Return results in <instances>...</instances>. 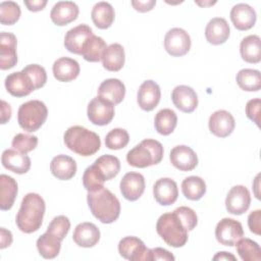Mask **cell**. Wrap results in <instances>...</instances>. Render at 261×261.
I'll list each match as a JSON object with an SVG mask.
<instances>
[{"instance_id": "22", "label": "cell", "mask_w": 261, "mask_h": 261, "mask_svg": "<svg viewBox=\"0 0 261 261\" xmlns=\"http://www.w3.org/2000/svg\"><path fill=\"white\" fill-rule=\"evenodd\" d=\"M230 19L232 24L239 31H247L254 27L257 15L254 8L249 4H236L230 10Z\"/></svg>"}, {"instance_id": "53", "label": "cell", "mask_w": 261, "mask_h": 261, "mask_svg": "<svg viewBox=\"0 0 261 261\" xmlns=\"http://www.w3.org/2000/svg\"><path fill=\"white\" fill-rule=\"evenodd\" d=\"M11 117V107L10 105L5 102L4 100H1V123H6Z\"/></svg>"}, {"instance_id": "50", "label": "cell", "mask_w": 261, "mask_h": 261, "mask_svg": "<svg viewBox=\"0 0 261 261\" xmlns=\"http://www.w3.org/2000/svg\"><path fill=\"white\" fill-rule=\"evenodd\" d=\"M156 1L155 0H145V1H132V5L134 6V8L139 11V12H147L153 9V7L155 6Z\"/></svg>"}, {"instance_id": "35", "label": "cell", "mask_w": 261, "mask_h": 261, "mask_svg": "<svg viewBox=\"0 0 261 261\" xmlns=\"http://www.w3.org/2000/svg\"><path fill=\"white\" fill-rule=\"evenodd\" d=\"M181 191L187 199L198 201L206 193V184L200 176H188L181 182Z\"/></svg>"}, {"instance_id": "48", "label": "cell", "mask_w": 261, "mask_h": 261, "mask_svg": "<svg viewBox=\"0 0 261 261\" xmlns=\"http://www.w3.org/2000/svg\"><path fill=\"white\" fill-rule=\"evenodd\" d=\"M248 225L250 230L257 234H261V210L252 211L248 216Z\"/></svg>"}, {"instance_id": "24", "label": "cell", "mask_w": 261, "mask_h": 261, "mask_svg": "<svg viewBox=\"0 0 261 261\" xmlns=\"http://www.w3.org/2000/svg\"><path fill=\"white\" fill-rule=\"evenodd\" d=\"M73 242L83 248H92L100 240V230L92 222H82L77 224L72 233Z\"/></svg>"}, {"instance_id": "4", "label": "cell", "mask_w": 261, "mask_h": 261, "mask_svg": "<svg viewBox=\"0 0 261 261\" xmlns=\"http://www.w3.org/2000/svg\"><path fill=\"white\" fill-rule=\"evenodd\" d=\"M157 233L170 247L180 248L188 242V229L176 212L162 214L156 223Z\"/></svg>"}, {"instance_id": "34", "label": "cell", "mask_w": 261, "mask_h": 261, "mask_svg": "<svg viewBox=\"0 0 261 261\" xmlns=\"http://www.w3.org/2000/svg\"><path fill=\"white\" fill-rule=\"evenodd\" d=\"M177 123V116L172 109L164 108L159 110L154 118L155 129L162 136L170 135Z\"/></svg>"}, {"instance_id": "33", "label": "cell", "mask_w": 261, "mask_h": 261, "mask_svg": "<svg viewBox=\"0 0 261 261\" xmlns=\"http://www.w3.org/2000/svg\"><path fill=\"white\" fill-rule=\"evenodd\" d=\"M37 249L45 259L55 258L61 249V240L56 236L46 231L37 240Z\"/></svg>"}, {"instance_id": "51", "label": "cell", "mask_w": 261, "mask_h": 261, "mask_svg": "<svg viewBox=\"0 0 261 261\" xmlns=\"http://www.w3.org/2000/svg\"><path fill=\"white\" fill-rule=\"evenodd\" d=\"M23 2L27 8L33 12H37L44 9V7L47 4V0H24Z\"/></svg>"}, {"instance_id": "26", "label": "cell", "mask_w": 261, "mask_h": 261, "mask_svg": "<svg viewBox=\"0 0 261 261\" xmlns=\"http://www.w3.org/2000/svg\"><path fill=\"white\" fill-rule=\"evenodd\" d=\"M50 170L56 178L68 180L72 178L76 172V162L70 156L60 154L51 160Z\"/></svg>"}, {"instance_id": "18", "label": "cell", "mask_w": 261, "mask_h": 261, "mask_svg": "<svg viewBox=\"0 0 261 261\" xmlns=\"http://www.w3.org/2000/svg\"><path fill=\"white\" fill-rule=\"evenodd\" d=\"M171 100L174 106L185 113L193 112L198 106V96L195 90L186 85L176 86L172 90Z\"/></svg>"}, {"instance_id": "9", "label": "cell", "mask_w": 261, "mask_h": 261, "mask_svg": "<svg viewBox=\"0 0 261 261\" xmlns=\"http://www.w3.org/2000/svg\"><path fill=\"white\" fill-rule=\"evenodd\" d=\"M191 37L180 28L169 30L164 38V48L166 52L174 57L187 54L191 49Z\"/></svg>"}, {"instance_id": "52", "label": "cell", "mask_w": 261, "mask_h": 261, "mask_svg": "<svg viewBox=\"0 0 261 261\" xmlns=\"http://www.w3.org/2000/svg\"><path fill=\"white\" fill-rule=\"evenodd\" d=\"M12 243V233L10 230L5 229L4 227L0 228V248L5 249L9 247Z\"/></svg>"}, {"instance_id": "37", "label": "cell", "mask_w": 261, "mask_h": 261, "mask_svg": "<svg viewBox=\"0 0 261 261\" xmlns=\"http://www.w3.org/2000/svg\"><path fill=\"white\" fill-rule=\"evenodd\" d=\"M237 84L247 92H257L261 88V75L257 69L244 68L237 73Z\"/></svg>"}, {"instance_id": "55", "label": "cell", "mask_w": 261, "mask_h": 261, "mask_svg": "<svg viewBox=\"0 0 261 261\" xmlns=\"http://www.w3.org/2000/svg\"><path fill=\"white\" fill-rule=\"evenodd\" d=\"M196 4L200 5V6H208V5H213L216 3V1H210V2H200V1H195Z\"/></svg>"}, {"instance_id": "20", "label": "cell", "mask_w": 261, "mask_h": 261, "mask_svg": "<svg viewBox=\"0 0 261 261\" xmlns=\"http://www.w3.org/2000/svg\"><path fill=\"white\" fill-rule=\"evenodd\" d=\"M153 195L158 204L169 206L173 204L178 197L177 185L169 177L159 178L153 186Z\"/></svg>"}, {"instance_id": "46", "label": "cell", "mask_w": 261, "mask_h": 261, "mask_svg": "<svg viewBox=\"0 0 261 261\" xmlns=\"http://www.w3.org/2000/svg\"><path fill=\"white\" fill-rule=\"evenodd\" d=\"M174 212H176V214L179 216L180 220L182 221L185 227L188 229V231L193 230L197 223H198V217L196 212L187 206H179L176 209L173 210Z\"/></svg>"}, {"instance_id": "42", "label": "cell", "mask_w": 261, "mask_h": 261, "mask_svg": "<svg viewBox=\"0 0 261 261\" xmlns=\"http://www.w3.org/2000/svg\"><path fill=\"white\" fill-rule=\"evenodd\" d=\"M129 141L128 133L124 128H113L105 137V145L110 150L124 148Z\"/></svg>"}, {"instance_id": "17", "label": "cell", "mask_w": 261, "mask_h": 261, "mask_svg": "<svg viewBox=\"0 0 261 261\" xmlns=\"http://www.w3.org/2000/svg\"><path fill=\"white\" fill-rule=\"evenodd\" d=\"M208 125L209 130L214 136L218 138H226L232 133L236 126V121L228 111L217 110L210 115Z\"/></svg>"}, {"instance_id": "7", "label": "cell", "mask_w": 261, "mask_h": 261, "mask_svg": "<svg viewBox=\"0 0 261 261\" xmlns=\"http://www.w3.org/2000/svg\"><path fill=\"white\" fill-rule=\"evenodd\" d=\"M118 252L121 257L130 261H152L151 249L137 237L121 239L118 243Z\"/></svg>"}, {"instance_id": "19", "label": "cell", "mask_w": 261, "mask_h": 261, "mask_svg": "<svg viewBox=\"0 0 261 261\" xmlns=\"http://www.w3.org/2000/svg\"><path fill=\"white\" fill-rule=\"evenodd\" d=\"M119 188L122 196L126 200L136 201L145 191V178L139 172H127L121 178Z\"/></svg>"}, {"instance_id": "2", "label": "cell", "mask_w": 261, "mask_h": 261, "mask_svg": "<svg viewBox=\"0 0 261 261\" xmlns=\"http://www.w3.org/2000/svg\"><path fill=\"white\" fill-rule=\"evenodd\" d=\"M87 201L92 214L102 223H112L119 217V200L108 189L103 187L97 191L89 192Z\"/></svg>"}, {"instance_id": "39", "label": "cell", "mask_w": 261, "mask_h": 261, "mask_svg": "<svg viewBox=\"0 0 261 261\" xmlns=\"http://www.w3.org/2000/svg\"><path fill=\"white\" fill-rule=\"evenodd\" d=\"M105 181L104 174L95 163L86 168L83 175V185L88 192H94L103 188Z\"/></svg>"}, {"instance_id": "25", "label": "cell", "mask_w": 261, "mask_h": 261, "mask_svg": "<svg viewBox=\"0 0 261 261\" xmlns=\"http://www.w3.org/2000/svg\"><path fill=\"white\" fill-rule=\"evenodd\" d=\"M52 70L57 81L67 83L77 77L81 68L76 60L69 57H60L53 63Z\"/></svg>"}, {"instance_id": "27", "label": "cell", "mask_w": 261, "mask_h": 261, "mask_svg": "<svg viewBox=\"0 0 261 261\" xmlns=\"http://www.w3.org/2000/svg\"><path fill=\"white\" fill-rule=\"evenodd\" d=\"M229 25L222 17H214L206 25L205 37L212 45L223 44L229 37Z\"/></svg>"}, {"instance_id": "49", "label": "cell", "mask_w": 261, "mask_h": 261, "mask_svg": "<svg viewBox=\"0 0 261 261\" xmlns=\"http://www.w3.org/2000/svg\"><path fill=\"white\" fill-rule=\"evenodd\" d=\"M151 256L153 260H166V261H173L175 258L174 256L167 250L163 248H154L151 249Z\"/></svg>"}, {"instance_id": "14", "label": "cell", "mask_w": 261, "mask_h": 261, "mask_svg": "<svg viewBox=\"0 0 261 261\" xmlns=\"http://www.w3.org/2000/svg\"><path fill=\"white\" fill-rule=\"evenodd\" d=\"M16 37L7 32L0 34V68L2 70L10 69L17 63Z\"/></svg>"}, {"instance_id": "31", "label": "cell", "mask_w": 261, "mask_h": 261, "mask_svg": "<svg viewBox=\"0 0 261 261\" xmlns=\"http://www.w3.org/2000/svg\"><path fill=\"white\" fill-rule=\"evenodd\" d=\"M17 195L16 180L6 174L0 175V209L9 210L14 204Z\"/></svg>"}, {"instance_id": "5", "label": "cell", "mask_w": 261, "mask_h": 261, "mask_svg": "<svg viewBox=\"0 0 261 261\" xmlns=\"http://www.w3.org/2000/svg\"><path fill=\"white\" fill-rule=\"evenodd\" d=\"M163 158V146L154 139H145L135 146L126 154V161L129 165L138 168H146L156 165Z\"/></svg>"}, {"instance_id": "3", "label": "cell", "mask_w": 261, "mask_h": 261, "mask_svg": "<svg viewBox=\"0 0 261 261\" xmlns=\"http://www.w3.org/2000/svg\"><path fill=\"white\" fill-rule=\"evenodd\" d=\"M65 146L81 156H91L99 151L101 141L99 136L81 125L68 127L63 136Z\"/></svg>"}, {"instance_id": "10", "label": "cell", "mask_w": 261, "mask_h": 261, "mask_svg": "<svg viewBox=\"0 0 261 261\" xmlns=\"http://www.w3.org/2000/svg\"><path fill=\"white\" fill-rule=\"evenodd\" d=\"M215 237L221 245L232 247L237 241L244 237L243 225L236 219L222 218L215 227Z\"/></svg>"}, {"instance_id": "32", "label": "cell", "mask_w": 261, "mask_h": 261, "mask_svg": "<svg viewBox=\"0 0 261 261\" xmlns=\"http://www.w3.org/2000/svg\"><path fill=\"white\" fill-rule=\"evenodd\" d=\"M242 58L248 63H258L261 60V40L257 35L245 37L240 44Z\"/></svg>"}, {"instance_id": "6", "label": "cell", "mask_w": 261, "mask_h": 261, "mask_svg": "<svg viewBox=\"0 0 261 261\" xmlns=\"http://www.w3.org/2000/svg\"><path fill=\"white\" fill-rule=\"evenodd\" d=\"M48 109L40 100H31L22 103L17 111L19 126L28 133L38 130L46 121Z\"/></svg>"}, {"instance_id": "36", "label": "cell", "mask_w": 261, "mask_h": 261, "mask_svg": "<svg viewBox=\"0 0 261 261\" xmlns=\"http://www.w3.org/2000/svg\"><path fill=\"white\" fill-rule=\"evenodd\" d=\"M107 48L105 41L98 36L93 35L89 38L84 46L82 56L85 60L90 62H99L102 60L103 54Z\"/></svg>"}, {"instance_id": "40", "label": "cell", "mask_w": 261, "mask_h": 261, "mask_svg": "<svg viewBox=\"0 0 261 261\" xmlns=\"http://www.w3.org/2000/svg\"><path fill=\"white\" fill-rule=\"evenodd\" d=\"M105 176L106 180H110L115 177L120 171V161L113 155H102L94 162Z\"/></svg>"}, {"instance_id": "54", "label": "cell", "mask_w": 261, "mask_h": 261, "mask_svg": "<svg viewBox=\"0 0 261 261\" xmlns=\"http://www.w3.org/2000/svg\"><path fill=\"white\" fill-rule=\"evenodd\" d=\"M213 260H232V261H236L237 258L228 252H218L213 257Z\"/></svg>"}, {"instance_id": "23", "label": "cell", "mask_w": 261, "mask_h": 261, "mask_svg": "<svg viewBox=\"0 0 261 261\" xmlns=\"http://www.w3.org/2000/svg\"><path fill=\"white\" fill-rule=\"evenodd\" d=\"M79 6L72 1H59L51 9L50 17L54 24L65 25L75 20L79 15Z\"/></svg>"}, {"instance_id": "30", "label": "cell", "mask_w": 261, "mask_h": 261, "mask_svg": "<svg viewBox=\"0 0 261 261\" xmlns=\"http://www.w3.org/2000/svg\"><path fill=\"white\" fill-rule=\"evenodd\" d=\"M91 17L94 24L101 30H106L111 27L115 13L112 5L105 1L96 3L92 9Z\"/></svg>"}, {"instance_id": "21", "label": "cell", "mask_w": 261, "mask_h": 261, "mask_svg": "<svg viewBox=\"0 0 261 261\" xmlns=\"http://www.w3.org/2000/svg\"><path fill=\"white\" fill-rule=\"evenodd\" d=\"M2 165L17 174L27 173L31 168L30 157L15 149H6L3 151L1 156Z\"/></svg>"}, {"instance_id": "47", "label": "cell", "mask_w": 261, "mask_h": 261, "mask_svg": "<svg viewBox=\"0 0 261 261\" xmlns=\"http://www.w3.org/2000/svg\"><path fill=\"white\" fill-rule=\"evenodd\" d=\"M260 107H261V100L259 98L251 99L248 101L246 105V115L247 117L255 122L257 126H259V116H260Z\"/></svg>"}, {"instance_id": "12", "label": "cell", "mask_w": 261, "mask_h": 261, "mask_svg": "<svg viewBox=\"0 0 261 261\" xmlns=\"http://www.w3.org/2000/svg\"><path fill=\"white\" fill-rule=\"evenodd\" d=\"M4 83L7 92L14 97H24L36 90L32 79L23 69L8 74Z\"/></svg>"}, {"instance_id": "38", "label": "cell", "mask_w": 261, "mask_h": 261, "mask_svg": "<svg viewBox=\"0 0 261 261\" xmlns=\"http://www.w3.org/2000/svg\"><path fill=\"white\" fill-rule=\"evenodd\" d=\"M239 256L244 261H259L261 260V249L255 241L248 238H241L234 244Z\"/></svg>"}, {"instance_id": "15", "label": "cell", "mask_w": 261, "mask_h": 261, "mask_svg": "<svg viewBox=\"0 0 261 261\" xmlns=\"http://www.w3.org/2000/svg\"><path fill=\"white\" fill-rule=\"evenodd\" d=\"M171 164L180 171H191L198 165V156L195 151L186 145H178L171 149L169 154Z\"/></svg>"}, {"instance_id": "11", "label": "cell", "mask_w": 261, "mask_h": 261, "mask_svg": "<svg viewBox=\"0 0 261 261\" xmlns=\"http://www.w3.org/2000/svg\"><path fill=\"white\" fill-rule=\"evenodd\" d=\"M251 204V195L245 186L232 187L226 195L225 208L228 213L241 215L245 213Z\"/></svg>"}, {"instance_id": "16", "label": "cell", "mask_w": 261, "mask_h": 261, "mask_svg": "<svg viewBox=\"0 0 261 261\" xmlns=\"http://www.w3.org/2000/svg\"><path fill=\"white\" fill-rule=\"evenodd\" d=\"M161 98V90L159 85L152 81H145L139 88L137 102L141 109L152 111L159 103Z\"/></svg>"}, {"instance_id": "1", "label": "cell", "mask_w": 261, "mask_h": 261, "mask_svg": "<svg viewBox=\"0 0 261 261\" xmlns=\"http://www.w3.org/2000/svg\"><path fill=\"white\" fill-rule=\"evenodd\" d=\"M45 209V201L39 194H27L22 198L20 208L15 218V222L19 230L24 233L37 231L42 225Z\"/></svg>"}, {"instance_id": "29", "label": "cell", "mask_w": 261, "mask_h": 261, "mask_svg": "<svg viewBox=\"0 0 261 261\" xmlns=\"http://www.w3.org/2000/svg\"><path fill=\"white\" fill-rule=\"evenodd\" d=\"M125 55L123 47L118 43H113L107 46L103 57V67L109 71H118L124 65Z\"/></svg>"}, {"instance_id": "13", "label": "cell", "mask_w": 261, "mask_h": 261, "mask_svg": "<svg viewBox=\"0 0 261 261\" xmlns=\"http://www.w3.org/2000/svg\"><path fill=\"white\" fill-rule=\"evenodd\" d=\"M93 35V31L88 24H79L65 34L64 46L69 52L82 55L85 44Z\"/></svg>"}, {"instance_id": "45", "label": "cell", "mask_w": 261, "mask_h": 261, "mask_svg": "<svg viewBox=\"0 0 261 261\" xmlns=\"http://www.w3.org/2000/svg\"><path fill=\"white\" fill-rule=\"evenodd\" d=\"M32 79L36 90L42 88L47 82V73L43 66L39 64H29L22 68Z\"/></svg>"}, {"instance_id": "8", "label": "cell", "mask_w": 261, "mask_h": 261, "mask_svg": "<svg viewBox=\"0 0 261 261\" xmlns=\"http://www.w3.org/2000/svg\"><path fill=\"white\" fill-rule=\"evenodd\" d=\"M87 114L89 120L95 125H106L114 117V105L108 100L97 96L88 104Z\"/></svg>"}, {"instance_id": "44", "label": "cell", "mask_w": 261, "mask_h": 261, "mask_svg": "<svg viewBox=\"0 0 261 261\" xmlns=\"http://www.w3.org/2000/svg\"><path fill=\"white\" fill-rule=\"evenodd\" d=\"M70 228V221L64 215H58L54 217L47 227V231L56 236L61 241L66 237Z\"/></svg>"}, {"instance_id": "41", "label": "cell", "mask_w": 261, "mask_h": 261, "mask_svg": "<svg viewBox=\"0 0 261 261\" xmlns=\"http://www.w3.org/2000/svg\"><path fill=\"white\" fill-rule=\"evenodd\" d=\"M20 7L14 1H3L0 3V22L4 25L14 24L20 16Z\"/></svg>"}, {"instance_id": "28", "label": "cell", "mask_w": 261, "mask_h": 261, "mask_svg": "<svg viewBox=\"0 0 261 261\" xmlns=\"http://www.w3.org/2000/svg\"><path fill=\"white\" fill-rule=\"evenodd\" d=\"M98 95L113 105H117L124 99L125 86L118 79H107L99 86Z\"/></svg>"}, {"instance_id": "43", "label": "cell", "mask_w": 261, "mask_h": 261, "mask_svg": "<svg viewBox=\"0 0 261 261\" xmlns=\"http://www.w3.org/2000/svg\"><path fill=\"white\" fill-rule=\"evenodd\" d=\"M11 145L13 149L27 154L36 149L38 145V138L32 135L17 134L16 136H14Z\"/></svg>"}]
</instances>
